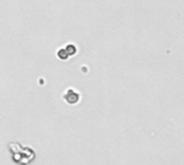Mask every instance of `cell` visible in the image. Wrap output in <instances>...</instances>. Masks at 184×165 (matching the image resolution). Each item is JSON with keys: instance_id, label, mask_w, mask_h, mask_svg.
Instances as JSON below:
<instances>
[{"instance_id": "obj_1", "label": "cell", "mask_w": 184, "mask_h": 165, "mask_svg": "<svg viewBox=\"0 0 184 165\" xmlns=\"http://www.w3.org/2000/svg\"><path fill=\"white\" fill-rule=\"evenodd\" d=\"M80 94L78 93L74 88H68L66 93L62 95V98L66 100V102L70 104V105H74V104H77L78 102L80 100Z\"/></svg>"}, {"instance_id": "obj_2", "label": "cell", "mask_w": 184, "mask_h": 165, "mask_svg": "<svg viewBox=\"0 0 184 165\" xmlns=\"http://www.w3.org/2000/svg\"><path fill=\"white\" fill-rule=\"evenodd\" d=\"M64 49L66 50L68 56H72V55H74L77 53V48H76L74 44H68V46H66Z\"/></svg>"}, {"instance_id": "obj_3", "label": "cell", "mask_w": 184, "mask_h": 165, "mask_svg": "<svg viewBox=\"0 0 184 165\" xmlns=\"http://www.w3.org/2000/svg\"><path fill=\"white\" fill-rule=\"evenodd\" d=\"M57 55H58V57H59L60 60H67L68 58V54H67V52H66V50L64 48L60 49L59 51L57 52Z\"/></svg>"}]
</instances>
